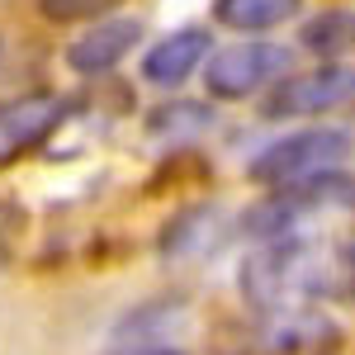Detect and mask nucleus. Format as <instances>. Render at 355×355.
Returning a JSON list of instances; mask_svg holds the SVG:
<instances>
[{"instance_id": "1", "label": "nucleus", "mask_w": 355, "mask_h": 355, "mask_svg": "<svg viewBox=\"0 0 355 355\" xmlns=\"http://www.w3.org/2000/svg\"><path fill=\"white\" fill-rule=\"evenodd\" d=\"M336 246L303 242V237H275L266 251H256L242 266V294L261 308H294L303 299H318L336 289L341 279Z\"/></svg>"}, {"instance_id": "2", "label": "nucleus", "mask_w": 355, "mask_h": 355, "mask_svg": "<svg viewBox=\"0 0 355 355\" xmlns=\"http://www.w3.org/2000/svg\"><path fill=\"white\" fill-rule=\"evenodd\" d=\"M355 137L346 128H299V133L270 142L256 162L246 166V175L256 185L270 190H303V185H322L341 166L351 162Z\"/></svg>"}, {"instance_id": "3", "label": "nucleus", "mask_w": 355, "mask_h": 355, "mask_svg": "<svg viewBox=\"0 0 355 355\" xmlns=\"http://www.w3.org/2000/svg\"><path fill=\"white\" fill-rule=\"evenodd\" d=\"M284 71H289V48L246 38V43H232L209 57L204 81H209V95H218V100H246V95H261L266 85L284 81Z\"/></svg>"}, {"instance_id": "4", "label": "nucleus", "mask_w": 355, "mask_h": 355, "mask_svg": "<svg viewBox=\"0 0 355 355\" xmlns=\"http://www.w3.org/2000/svg\"><path fill=\"white\" fill-rule=\"evenodd\" d=\"M355 100V67L346 62H322L313 71H299V76H284V81L270 90L266 100V114L270 119H303V114H322Z\"/></svg>"}, {"instance_id": "5", "label": "nucleus", "mask_w": 355, "mask_h": 355, "mask_svg": "<svg viewBox=\"0 0 355 355\" xmlns=\"http://www.w3.org/2000/svg\"><path fill=\"white\" fill-rule=\"evenodd\" d=\"M62 114H67V100L53 95V90H33V95H19V100H5L0 105V166L33 152L62 123Z\"/></svg>"}, {"instance_id": "6", "label": "nucleus", "mask_w": 355, "mask_h": 355, "mask_svg": "<svg viewBox=\"0 0 355 355\" xmlns=\"http://www.w3.org/2000/svg\"><path fill=\"white\" fill-rule=\"evenodd\" d=\"M137 38H142V24L137 19H100V24H90L67 48V67L81 71V76H100V71L119 67L123 57L133 53Z\"/></svg>"}, {"instance_id": "7", "label": "nucleus", "mask_w": 355, "mask_h": 355, "mask_svg": "<svg viewBox=\"0 0 355 355\" xmlns=\"http://www.w3.org/2000/svg\"><path fill=\"white\" fill-rule=\"evenodd\" d=\"M204 57H209V28H180L142 57V76L152 85H180L204 67Z\"/></svg>"}, {"instance_id": "8", "label": "nucleus", "mask_w": 355, "mask_h": 355, "mask_svg": "<svg viewBox=\"0 0 355 355\" xmlns=\"http://www.w3.org/2000/svg\"><path fill=\"white\" fill-rule=\"evenodd\" d=\"M303 10V0H214V19L237 33H261V28L289 24Z\"/></svg>"}, {"instance_id": "9", "label": "nucleus", "mask_w": 355, "mask_h": 355, "mask_svg": "<svg viewBox=\"0 0 355 355\" xmlns=\"http://www.w3.org/2000/svg\"><path fill=\"white\" fill-rule=\"evenodd\" d=\"M299 43L318 57H346L355 53V10H322L303 24Z\"/></svg>"}, {"instance_id": "10", "label": "nucleus", "mask_w": 355, "mask_h": 355, "mask_svg": "<svg viewBox=\"0 0 355 355\" xmlns=\"http://www.w3.org/2000/svg\"><path fill=\"white\" fill-rule=\"evenodd\" d=\"M119 0H38V10L57 19V24H76V19H95L100 24V15L114 10Z\"/></svg>"}, {"instance_id": "11", "label": "nucleus", "mask_w": 355, "mask_h": 355, "mask_svg": "<svg viewBox=\"0 0 355 355\" xmlns=\"http://www.w3.org/2000/svg\"><path fill=\"white\" fill-rule=\"evenodd\" d=\"M114 355H171V351H157V346H133V351H114Z\"/></svg>"}]
</instances>
